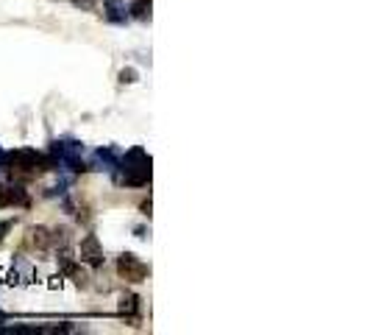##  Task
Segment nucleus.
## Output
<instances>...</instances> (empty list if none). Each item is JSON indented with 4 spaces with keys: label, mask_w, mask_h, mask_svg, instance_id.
I'll return each instance as SVG.
<instances>
[{
    "label": "nucleus",
    "mask_w": 370,
    "mask_h": 335,
    "mask_svg": "<svg viewBox=\"0 0 370 335\" xmlns=\"http://www.w3.org/2000/svg\"><path fill=\"white\" fill-rule=\"evenodd\" d=\"M123 173H126L123 182H128V185H145L151 179V157L142 148L128 151L126 159H123Z\"/></svg>",
    "instance_id": "f257e3e1"
},
{
    "label": "nucleus",
    "mask_w": 370,
    "mask_h": 335,
    "mask_svg": "<svg viewBox=\"0 0 370 335\" xmlns=\"http://www.w3.org/2000/svg\"><path fill=\"white\" fill-rule=\"evenodd\" d=\"M6 165L22 171V173H36V171H45V159L42 154H36L34 148H20V151H11L6 157Z\"/></svg>",
    "instance_id": "f03ea898"
},
{
    "label": "nucleus",
    "mask_w": 370,
    "mask_h": 335,
    "mask_svg": "<svg viewBox=\"0 0 370 335\" xmlns=\"http://www.w3.org/2000/svg\"><path fill=\"white\" fill-rule=\"evenodd\" d=\"M117 274L126 280V283H142L145 277H148V266L137 257V255H131V252H123L120 257H117Z\"/></svg>",
    "instance_id": "7ed1b4c3"
},
{
    "label": "nucleus",
    "mask_w": 370,
    "mask_h": 335,
    "mask_svg": "<svg viewBox=\"0 0 370 335\" xmlns=\"http://www.w3.org/2000/svg\"><path fill=\"white\" fill-rule=\"evenodd\" d=\"M81 263H87L92 269L103 266V246H101V241L95 235H87L81 241Z\"/></svg>",
    "instance_id": "20e7f679"
},
{
    "label": "nucleus",
    "mask_w": 370,
    "mask_h": 335,
    "mask_svg": "<svg viewBox=\"0 0 370 335\" xmlns=\"http://www.w3.org/2000/svg\"><path fill=\"white\" fill-rule=\"evenodd\" d=\"M50 241H53V238H50V232H47V229H42V227L28 232V243H31L34 249H47V246H50Z\"/></svg>",
    "instance_id": "39448f33"
},
{
    "label": "nucleus",
    "mask_w": 370,
    "mask_h": 335,
    "mask_svg": "<svg viewBox=\"0 0 370 335\" xmlns=\"http://www.w3.org/2000/svg\"><path fill=\"white\" fill-rule=\"evenodd\" d=\"M137 311H140V297L137 294H123V299H120V313L126 316H137Z\"/></svg>",
    "instance_id": "423d86ee"
},
{
    "label": "nucleus",
    "mask_w": 370,
    "mask_h": 335,
    "mask_svg": "<svg viewBox=\"0 0 370 335\" xmlns=\"http://www.w3.org/2000/svg\"><path fill=\"white\" fill-rule=\"evenodd\" d=\"M131 14H134V17H140V20L151 17V0H134V6H131Z\"/></svg>",
    "instance_id": "0eeeda50"
},
{
    "label": "nucleus",
    "mask_w": 370,
    "mask_h": 335,
    "mask_svg": "<svg viewBox=\"0 0 370 335\" xmlns=\"http://www.w3.org/2000/svg\"><path fill=\"white\" fill-rule=\"evenodd\" d=\"M120 81H123V84H134V81H137V70H131V67L123 70V73H120Z\"/></svg>",
    "instance_id": "6e6552de"
},
{
    "label": "nucleus",
    "mask_w": 370,
    "mask_h": 335,
    "mask_svg": "<svg viewBox=\"0 0 370 335\" xmlns=\"http://www.w3.org/2000/svg\"><path fill=\"white\" fill-rule=\"evenodd\" d=\"M73 3H75V6H84V8H89V6H92V0H73Z\"/></svg>",
    "instance_id": "1a4fd4ad"
},
{
    "label": "nucleus",
    "mask_w": 370,
    "mask_h": 335,
    "mask_svg": "<svg viewBox=\"0 0 370 335\" xmlns=\"http://www.w3.org/2000/svg\"><path fill=\"white\" fill-rule=\"evenodd\" d=\"M6 157L8 154H3V148H0V168H6Z\"/></svg>",
    "instance_id": "9d476101"
},
{
    "label": "nucleus",
    "mask_w": 370,
    "mask_h": 335,
    "mask_svg": "<svg viewBox=\"0 0 370 335\" xmlns=\"http://www.w3.org/2000/svg\"><path fill=\"white\" fill-rule=\"evenodd\" d=\"M109 3H117V0H109Z\"/></svg>",
    "instance_id": "9b49d317"
}]
</instances>
